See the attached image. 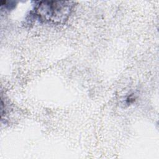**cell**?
<instances>
[{
    "label": "cell",
    "instance_id": "cell-1",
    "mask_svg": "<svg viewBox=\"0 0 159 159\" xmlns=\"http://www.w3.org/2000/svg\"><path fill=\"white\" fill-rule=\"evenodd\" d=\"M73 7V2L70 1H39L34 12L41 21L59 24L68 19Z\"/></svg>",
    "mask_w": 159,
    "mask_h": 159
}]
</instances>
